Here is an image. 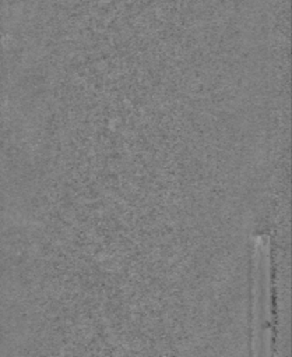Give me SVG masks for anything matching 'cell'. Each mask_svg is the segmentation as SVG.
Wrapping results in <instances>:
<instances>
[{"mask_svg": "<svg viewBox=\"0 0 292 357\" xmlns=\"http://www.w3.org/2000/svg\"><path fill=\"white\" fill-rule=\"evenodd\" d=\"M253 266V347L254 354H268L272 344L270 294V244L258 236L254 244Z\"/></svg>", "mask_w": 292, "mask_h": 357, "instance_id": "obj_1", "label": "cell"}]
</instances>
